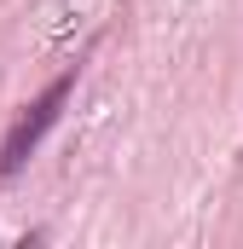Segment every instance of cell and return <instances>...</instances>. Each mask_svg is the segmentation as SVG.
I'll return each instance as SVG.
<instances>
[{
    "label": "cell",
    "instance_id": "cell-1",
    "mask_svg": "<svg viewBox=\"0 0 243 249\" xmlns=\"http://www.w3.org/2000/svg\"><path fill=\"white\" fill-rule=\"evenodd\" d=\"M69 93H75V70H64V75L41 93V99H29V105H23V116L12 122L6 145H0V180H6V174H17V168L35 157V145L47 139V127L58 122V110L69 105Z\"/></svg>",
    "mask_w": 243,
    "mask_h": 249
}]
</instances>
